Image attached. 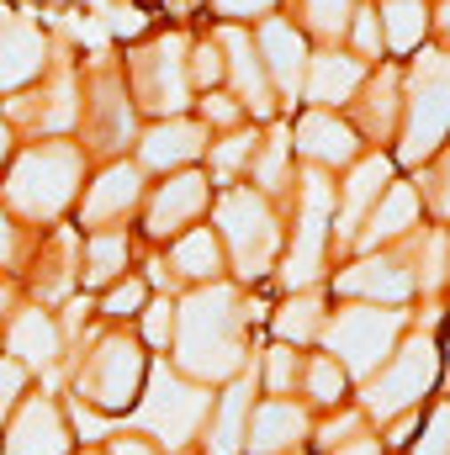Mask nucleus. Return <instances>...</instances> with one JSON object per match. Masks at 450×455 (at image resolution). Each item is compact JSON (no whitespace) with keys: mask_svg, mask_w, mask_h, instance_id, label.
Instances as JSON below:
<instances>
[{"mask_svg":"<svg viewBox=\"0 0 450 455\" xmlns=\"http://www.w3.org/2000/svg\"><path fill=\"white\" fill-rule=\"evenodd\" d=\"M440 16H446V27H450V5H446V11H440Z\"/></svg>","mask_w":450,"mask_h":455,"instance_id":"8fccbe9b","label":"nucleus"},{"mask_svg":"<svg viewBox=\"0 0 450 455\" xmlns=\"http://www.w3.org/2000/svg\"><path fill=\"white\" fill-rule=\"evenodd\" d=\"M149 381V355L133 334H107L85 355L80 376H75V403L96 408V413H127L143 397Z\"/></svg>","mask_w":450,"mask_h":455,"instance_id":"7ed1b4c3","label":"nucleus"},{"mask_svg":"<svg viewBox=\"0 0 450 455\" xmlns=\"http://www.w3.org/2000/svg\"><path fill=\"white\" fill-rule=\"evenodd\" d=\"M223 75H233V85H238V101L249 107L254 116H270V91H265V64H260V53H254V43L244 37V32H223Z\"/></svg>","mask_w":450,"mask_h":455,"instance_id":"a211bd4d","label":"nucleus"},{"mask_svg":"<svg viewBox=\"0 0 450 455\" xmlns=\"http://www.w3.org/2000/svg\"><path fill=\"white\" fill-rule=\"evenodd\" d=\"M170 334H175V302L170 297L143 302V339L154 344V349H170Z\"/></svg>","mask_w":450,"mask_h":455,"instance_id":"7c9ffc66","label":"nucleus"},{"mask_svg":"<svg viewBox=\"0 0 450 455\" xmlns=\"http://www.w3.org/2000/svg\"><path fill=\"white\" fill-rule=\"evenodd\" d=\"M360 85V64L355 59H339V53H324L313 59V75H308V101L318 107H334V101H350Z\"/></svg>","mask_w":450,"mask_h":455,"instance_id":"5701e85b","label":"nucleus"},{"mask_svg":"<svg viewBox=\"0 0 450 455\" xmlns=\"http://www.w3.org/2000/svg\"><path fill=\"white\" fill-rule=\"evenodd\" d=\"M138 196H143V170L127 164V159H117V164H107V170L80 191V223L91 228V233L117 228L133 207H138Z\"/></svg>","mask_w":450,"mask_h":455,"instance_id":"ddd939ff","label":"nucleus"},{"mask_svg":"<svg viewBox=\"0 0 450 455\" xmlns=\"http://www.w3.org/2000/svg\"><path fill=\"white\" fill-rule=\"evenodd\" d=\"M170 259H175V270L186 275V281H218V270H223V243H218V233L213 228H186L181 238H175V249H170Z\"/></svg>","mask_w":450,"mask_h":455,"instance_id":"4be33fe9","label":"nucleus"},{"mask_svg":"<svg viewBox=\"0 0 450 455\" xmlns=\"http://www.w3.org/2000/svg\"><path fill=\"white\" fill-rule=\"evenodd\" d=\"M424 21H430V16H424L419 0H392V5H387V43H392L398 53L414 48V43L424 37Z\"/></svg>","mask_w":450,"mask_h":455,"instance_id":"cd10ccee","label":"nucleus"},{"mask_svg":"<svg viewBox=\"0 0 450 455\" xmlns=\"http://www.w3.org/2000/svg\"><path fill=\"white\" fill-rule=\"evenodd\" d=\"M308 16H313L318 32H339L344 16H350V0H308Z\"/></svg>","mask_w":450,"mask_h":455,"instance_id":"e433bc0d","label":"nucleus"},{"mask_svg":"<svg viewBox=\"0 0 450 455\" xmlns=\"http://www.w3.org/2000/svg\"><path fill=\"white\" fill-rule=\"evenodd\" d=\"M186 75H191V85L213 91V85L223 80V48H218V43H202V48L191 53V64H186Z\"/></svg>","mask_w":450,"mask_h":455,"instance_id":"473e14b6","label":"nucleus"},{"mask_svg":"<svg viewBox=\"0 0 450 455\" xmlns=\"http://www.w3.org/2000/svg\"><path fill=\"white\" fill-rule=\"evenodd\" d=\"M213 191H207V175L197 170H175L154 196H149V212H143V233L149 238H170V233H186L207 212Z\"/></svg>","mask_w":450,"mask_h":455,"instance_id":"f8f14e48","label":"nucleus"},{"mask_svg":"<svg viewBox=\"0 0 450 455\" xmlns=\"http://www.w3.org/2000/svg\"><path fill=\"white\" fill-rule=\"evenodd\" d=\"M85 191V154L80 143L69 138H43L32 148H21L5 170V186H0V207L11 218H27V223H53L64 218Z\"/></svg>","mask_w":450,"mask_h":455,"instance_id":"f03ea898","label":"nucleus"},{"mask_svg":"<svg viewBox=\"0 0 450 455\" xmlns=\"http://www.w3.org/2000/svg\"><path fill=\"white\" fill-rule=\"evenodd\" d=\"M297 148L313 154V159H324V164H344V159H355V132L344 122H334V116L308 112L297 122Z\"/></svg>","mask_w":450,"mask_h":455,"instance_id":"412c9836","label":"nucleus"},{"mask_svg":"<svg viewBox=\"0 0 450 455\" xmlns=\"http://www.w3.org/2000/svg\"><path fill=\"white\" fill-rule=\"evenodd\" d=\"M344 291H366V297H387V302H398V297H408V275L398 270V265H360V270H350L344 281H339Z\"/></svg>","mask_w":450,"mask_h":455,"instance_id":"393cba45","label":"nucleus"},{"mask_svg":"<svg viewBox=\"0 0 450 455\" xmlns=\"http://www.w3.org/2000/svg\"><path fill=\"white\" fill-rule=\"evenodd\" d=\"M133 96L138 107L159 116H181L191 96V75H186V37H159L149 48L133 53Z\"/></svg>","mask_w":450,"mask_h":455,"instance_id":"39448f33","label":"nucleus"},{"mask_svg":"<svg viewBox=\"0 0 450 455\" xmlns=\"http://www.w3.org/2000/svg\"><path fill=\"white\" fill-rule=\"evenodd\" d=\"M117 275H127V233L101 228L85 238V286H112Z\"/></svg>","mask_w":450,"mask_h":455,"instance_id":"b1692460","label":"nucleus"},{"mask_svg":"<svg viewBox=\"0 0 450 455\" xmlns=\"http://www.w3.org/2000/svg\"><path fill=\"white\" fill-rule=\"evenodd\" d=\"M292 381H297V355H292V349L281 344V349H270V355H265V387H270V392L281 397V392H286Z\"/></svg>","mask_w":450,"mask_h":455,"instance_id":"f704fd0d","label":"nucleus"},{"mask_svg":"<svg viewBox=\"0 0 450 455\" xmlns=\"http://www.w3.org/2000/svg\"><path fill=\"white\" fill-rule=\"evenodd\" d=\"M218 5V16H228V21H249V16H265L276 0H213Z\"/></svg>","mask_w":450,"mask_h":455,"instance_id":"ea45409f","label":"nucleus"},{"mask_svg":"<svg viewBox=\"0 0 450 455\" xmlns=\"http://www.w3.org/2000/svg\"><path fill=\"white\" fill-rule=\"evenodd\" d=\"M5 159H11V122L0 116V164H5Z\"/></svg>","mask_w":450,"mask_h":455,"instance_id":"de8ad7c7","label":"nucleus"},{"mask_svg":"<svg viewBox=\"0 0 450 455\" xmlns=\"http://www.w3.org/2000/svg\"><path fill=\"white\" fill-rule=\"evenodd\" d=\"M16 243H21V228H16V218L0 207V265H16Z\"/></svg>","mask_w":450,"mask_h":455,"instance_id":"a19ab883","label":"nucleus"},{"mask_svg":"<svg viewBox=\"0 0 450 455\" xmlns=\"http://www.w3.org/2000/svg\"><path fill=\"white\" fill-rule=\"evenodd\" d=\"M48 69V37L32 16L0 11V91H27Z\"/></svg>","mask_w":450,"mask_h":455,"instance_id":"9b49d317","label":"nucleus"},{"mask_svg":"<svg viewBox=\"0 0 450 455\" xmlns=\"http://www.w3.org/2000/svg\"><path fill=\"white\" fill-rule=\"evenodd\" d=\"M249 154H254V132H233V138H223L213 148V164H218V175H233Z\"/></svg>","mask_w":450,"mask_h":455,"instance_id":"c9c22d12","label":"nucleus"},{"mask_svg":"<svg viewBox=\"0 0 450 455\" xmlns=\"http://www.w3.org/2000/svg\"><path fill=\"white\" fill-rule=\"evenodd\" d=\"M218 223H223V238L233 243L238 275H265L270 254H276V218H270V207L254 191H228L218 202Z\"/></svg>","mask_w":450,"mask_h":455,"instance_id":"423d86ee","label":"nucleus"},{"mask_svg":"<svg viewBox=\"0 0 450 455\" xmlns=\"http://www.w3.org/2000/svg\"><path fill=\"white\" fill-rule=\"evenodd\" d=\"M376 101H392V80L376 85ZM387 122H392V107H371V127H387Z\"/></svg>","mask_w":450,"mask_h":455,"instance_id":"a18cd8bd","label":"nucleus"},{"mask_svg":"<svg viewBox=\"0 0 450 455\" xmlns=\"http://www.w3.org/2000/svg\"><path fill=\"white\" fill-rule=\"evenodd\" d=\"M313 329H318V297H292V302L276 313V334L286 344L313 339Z\"/></svg>","mask_w":450,"mask_h":455,"instance_id":"c85d7f7f","label":"nucleus"},{"mask_svg":"<svg viewBox=\"0 0 450 455\" xmlns=\"http://www.w3.org/2000/svg\"><path fill=\"white\" fill-rule=\"evenodd\" d=\"M143 302H149V286L138 275H117L101 291V318H133V313H143Z\"/></svg>","mask_w":450,"mask_h":455,"instance_id":"c756f323","label":"nucleus"},{"mask_svg":"<svg viewBox=\"0 0 450 455\" xmlns=\"http://www.w3.org/2000/svg\"><path fill=\"white\" fill-rule=\"evenodd\" d=\"M107 455H159L143 435H117L112 445H107Z\"/></svg>","mask_w":450,"mask_h":455,"instance_id":"79ce46f5","label":"nucleus"},{"mask_svg":"<svg viewBox=\"0 0 450 455\" xmlns=\"http://www.w3.org/2000/svg\"><path fill=\"white\" fill-rule=\"evenodd\" d=\"M80 455H101V451H80Z\"/></svg>","mask_w":450,"mask_h":455,"instance_id":"3c124183","label":"nucleus"},{"mask_svg":"<svg viewBox=\"0 0 450 455\" xmlns=\"http://www.w3.org/2000/svg\"><path fill=\"white\" fill-rule=\"evenodd\" d=\"M419 455H450V408L430 419V435L419 440Z\"/></svg>","mask_w":450,"mask_h":455,"instance_id":"4c0bfd02","label":"nucleus"},{"mask_svg":"<svg viewBox=\"0 0 450 455\" xmlns=\"http://www.w3.org/2000/svg\"><path fill=\"white\" fill-rule=\"evenodd\" d=\"M435 371H440V349L430 339H414L376 381H371V392H366V408L376 413V419H392L398 408H408L414 397H424L430 392V381H435Z\"/></svg>","mask_w":450,"mask_h":455,"instance_id":"1a4fd4ad","label":"nucleus"},{"mask_svg":"<svg viewBox=\"0 0 450 455\" xmlns=\"http://www.w3.org/2000/svg\"><path fill=\"white\" fill-rule=\"evenodd\" d=\"M0 435H5V445H0L5 455H69V445H75V435L48 392H27L11 408V419L0 424Z\"/></svg>","mask_w":450,"mask_h":455,"instance_id":"6e6552de","label":"nucleus"},{"mask_svg":"<svg viewBox=\"0 0 450 455\" xmlns=\"http://www.w3.org/2000/svg\"><path fill=\"white\" fill-rule=\"evenodd\" d=\"M202 112H207V122H238V107H233L228 96H207Z\"/></svg>","mask_w":450,"mask_h":455,"instance_id":"37998d69","label":"nucleus"},{"mask_svg":"<svg viewBox=\"0 0 450 455\" xmlns=\"http://www.w3.org/2000/svg\"><path fill=\"white\" fill-rule=\"evenodd\" d=\"M355 37H360V48H366V53H376V48H382V32H376V16H360V21H355Z\"/></svg>","mask_w":450,"mask_h":455,"instance_id":"c03bdc74","label":"nucleus"},{"mask_svg":"<svg viewBox=\"0 0 450 455\" xmlns=\"http://www.w3.org/2000/svg\"><path fill=\"white\" fill-rule=\"evenodd\" d=\"M302 435H308V413H302L297 403H286V397H270V403H260V408H254V419L244 424V445H249L254 455H281V451H292Z\"/></svg>","mask_w":450,"mask_h":455,"instance_id":"f3484780","label":"nucleus"},{"mask_svg":"<svg viewBox=\"0 0 450 455\" xmlns=\"http://www.w3.org/2000/svg\"><path fill=\"white\" fill-rule=\"evenodd\" d=\"M382 186H387V159H366V164L350 175V186H344V233L355 228V218L366 212V202H371Z\"/></svg>","mask_w":450,"mask_h":455,"instance_id":"a878e982","label":"nucleus"},{"mask_svg":"<svg viewBox=\"0 0 450 455\" xmlns=\"http://www.w3.org/2000/svg\"><path fill=\"white\" fill-rule=\"evenodd\" d=\"M329 180L324 175H308V191H302V233H297V254L286 265V281L292 286H308L318 275V259H324V218H329Z\"/></svg>","mask_w":450,"mask_h":455,"instance_id":"dca6fc26","label":"nucleus"},{"mask_svg":"<svg viewBox=\"0 0 450 455\" xmlns=\"http://www.w3.org/2000/svg\"><path fill=\"white\" fill-rule=\"evenodd\" d=\"M213 413V397L197 387V381H186L175 365H154L149 371V397H143V408H138V424L159 440V445H170V451H181L191 435H197V424Z\"/></svg>","mask_w":450,"mask_h":455,"instance_id":"20e7f679","label":"nucleus"},{"mask_svg":"<svg viewBox=\"0 0 450 455\" xmlns=\"http://www.w3.org/2000/svg\"><path fill=\"white\" fill-rule=\"evenodd\" d=\"M207 148V132L186 116H159L138 138V170H186Z\"/></svg>","mask_w":450,"mask_h":455,"instance_id":"2eb2a0df","label":"nucleus"},{"mask_svg":"<svg viewBox=\"0 0 450 455\" xmlns=\"http://www.w3.org/2000/svg\"><path fill=\"white\" fill-rule=\"evenodd\" d=\"M260 53H265V69L276 75V85H281L286 96H297L302 69H308V48H302L297 27H286V21H265V27H260Z\"/></svg>","mask_w":450,"mask_h":455,"instance_id":"6ab92c4d","label":"nucleus"},{"mask_svg":"<svg viewBox=\"0 0 450 455\" xmlns=\"http://www.w3.org/2000/svg\"><path fill=\"white\" fill-rule=\"evenodd\" d=\"M281 164H286V138L276 132V138H270V148H265V159H260V186H265V191H276Z\"/></svg>","mask_w":450,"mask_h":455,"instance_id":"58836bf2","label":"nucleus"},{"mask_svg":"<svg viewBox=\"0 0 450 455\" xmlns=\"http://www.w3.org/2000/svg\"><path fill=\"white\" fill-rule=\"evenodd\" d=\"M414 212H419V196H414L408 186H392V191H387V202H382V207H376V218H371V243H382V238L403 233V228L414 223Z\"/></svg>","mask_w":450,"mask_h":455,"instance_id":"bb28decb","label":"nucleus"},{"mask_svg":"<svg viewBox=\"0 0 450 455\" xmlns=\"http://www.w3.org/2000/svg\"><path fill=\"white\" fill-rule=\"evenodd\" d=\"M308 392H313L318 403H339V392H344V371H339V360L318 355V360L308 365Z\"/></svg>","mask_w":450,"mask_h":455,"instance_id":"2f4dec72","label":"nucleus"},{"mask_svg":"<svg viewBox=\"0 0 450 455\" xmlns=\"http://www.w3.org/2000/svg\"><path fill=\"white\" fill-rule=\"evenodd\" d=\"M175 371L186 381H228L244 371V318H238V297L223 281L197 286L181 307H175Z\"/></svg>","mask_w":450,"mask_h":455,"instance_id":"f257e3e1","label":"nucleus"},{"mask_svg":"<svg viewBox=\"0 0 450 455\" xmlns=\"http://www.w3.org/2000/svg\"><path fill=\"white\" fill-rule=\"evenodd\" d=\"M11 313H16V281L0 275V318H11Z\"/></svg>","mask_w":450,"mask_h":455,"instance_id":"49530a36","label":"nucleus"},{"mask_svg":"<svg viewBox=\"0 0 450 455\" xmlns=\"http://www.w3.org/2000/svg\"><path fill=\"white\" fill-rule=\"evenodd\" d=\"M403 329V313H382V307H350L329 323V344L344 360V371L371 376L382 355H392V339Z\"/></svg>","mask_w":450,"mask_h":455,"instance_id":"0eeeda50","label":"nucleus"},{"mask_svg":"<svg viewBox=\"0 0 450 455\" xmlns=\"http://www.w3.org/2000/svg\"><path fill=\"white\" fill-rule=\"evenodd\" d=\"M5 355L27 371H53L64 355V329L48 307H16L5 323Z\"/></svg>","mask_w":450,"mask_h":455,"instance_id":"4468645a","label":"nucleus"},{"mask_svg":"<svg viewBox=\"0 0 450 455\" xmlns=\"http://www.w3.org/2000/svg\"><path fill=\"white\" fill-rule=\"evenodd\" d=\"M249 392H254V381H249V376H233V387L218 397V419H213V429H207V455H238L244 451Z\"/></svg>","mask_w":450,"mask_h":455,"instance_id":"aec40b11","label":"nucleus"},{"mask_svg":"<svg viewBox=\"0 0 450 455\" xmlns=\"http://www.w3.org/2000/svg\"><path fill=\"white\" fill-rule=\"evenodd\" d=\"M450 127V59H424L414 75V122L403 159H424Z\"/></svg>","mask_w":450,"mask_h":455,"instance_id":"9d476101","label":"nucleus"},{"mask_svg":"<svg viewBox=\"0 0 450 455\" xmlns=\"http://www.w3.org/2000/svg\"><path fill=\"white\" fill-rule=\"evenodd\" d=\"M27 376H32V371H27V365H16L11 355L0 360V424H5V419H11V408L27 397Z\"/></svg>","mask_w":450,"mask_h":455,"instance_id":"72a5a7b5","label":"nucleus"},{"mask_svg":"<svg viewBox=\"0 0 450 455\" xmlns=\"http://www.w3.org/2000/svg\"><path fill=\"white\" fill-rule=\"evenodd\" d=\"M339 455H376V440H360V445H350V451H339Z\"/></svg>","mask_w":450,"mask_h":455,"instance_id":"09e8293b","label":"nucleus"}]
</instances>
